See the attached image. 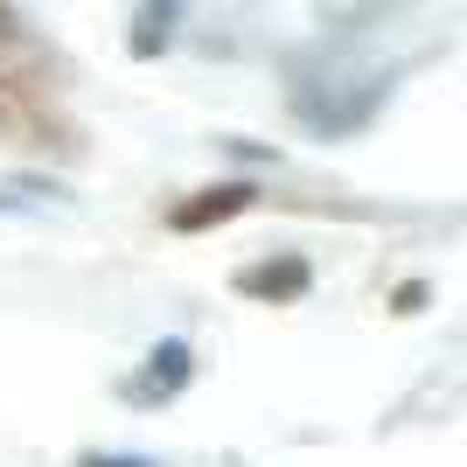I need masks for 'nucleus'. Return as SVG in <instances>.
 <instances>
[{
    "label": "nucleus",
    "mask_w": 467,
    "mask_h": 467,
    "mask_svg": "<svg viewBox=\"0 0 467 467\" xmlns=\"http://www.w3.org/2000/svg\"><path fill=\"white\" fill-rule=\"evenodd\" d=\"M189 377H195V349L175 335V342H154V349H147V370L126 384V398H133V405H168Z\"/></svg>",
    "instance_id": "1"
},
{
    "label": "nucleus",
    "mask_w": 467,
    "mask_h": 467,
    "mask_svg": "<svg viewBox=\"0 0 467 467\" xmlns=\"http://www.w3.org/2000/svg\"><path fill=\"white\" fill-rule=\"evenodd\" d=\"M426 307V286H419V279H405V286H398V314H419Z\"/></svg>",
    "instance_id": "6"
},
{
    "label": "nucleus",
    "mask_w": 467,
    "mask_h": 467,
    "mask_svg": "<svg viewBox=\"0 0 467 467\" xmlns=\"http://www.w3.org/2000/svg\"><path fill=\"white\" fill-rule=\"evenodd\" d=\"M175 21H182V7H175V0H154V7H140V15H133V42H126V49H133L140 63H147V57H161V49L175 42Z\"/></svg>",
    "instance_id": "4"
},
{
    "label": "nucleus",
    "mask_w": 467,
    "mask_h": 467,
    "mask_svg": "<svg viewBox=\"0 0 467 467\" xmlns=\"http://www.w3.org/2000/svg\"><path fill=\"white\" fill-rule=\"evenodd\" d=\"M7 36H21V15H15V7H0V42H7Z\"/></svg>",
    "instance_id": "7"
},
{
    "label": "nucleus",
    "mask_w": 467,
    "mask_h": 467,
    "mask_svg": "<svg viewBox=\"0 0 467 467\" xmlns=\"http://www.w3.org/2000/svg\"><path fill=\"white\" fill-rule=\"evenodd\" d=\"M78 467H161V461H140V453H84Z\"/></svg>",
    "instance_id": "5"
},
{
    "label": "nucleus",
    "mask_w": 467,
    "mask_h": 467,
    "mask_svg": "<svg viewBox=\"0 0 467 467\" xmlns=\"http://www.w3.org/2000/svg\"><path fill=\"white\" fill-rule=\"evenodd\" d=\"M237 293H244V300H300V293L314 286V265L300 252H279V258H258V265H244V273L231 279Z\"/></svg>",
    "instance_id": "3"
},
{
    "label": "nucleus",
    "mask_w": 467,
    "mask_h": 467,
    "mask_svg": "<svg viewBox=\"0 0 467 467\" xmlns=\"http://www.w3.org/2000/svg\"><path fill=\"white\" fill-rule=\"evenodd\" d=\"M252 202H258V182H216V189H195L189 202H175L168 223H175L182 237H195V231H210V223H231V216L252 210Z\"/></svg>",
    "instance_id": "2"
}]
</instances>
